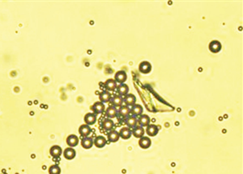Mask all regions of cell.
<instances>
[{
  "instance_id": "6da1fadb",
  "label": "cell",
  "mask_w": 243,
  "mask_h": 174,
  "mask_svg": "<svg viewBox=\"0 0 243 174\" xmlns=\"http://www.w3.org/2000/svg\"><path fill=\"white\" fill-rule=\"evenodd\" d=\"M84 120H85V124L87 125H94L97 122V115H95L94 113H87L85 115Z\"/></svg>"
},
{
  "instance_id": "7a4b0ae2",
  "label": "cell",
  "mask_w": 243,
  "mask_h": 174,
  "mask_svg": "<svg viewBox=\"0 0 243 174\" xmlns=\"http://www.w3.org/2000/svg\"><path fill=\"white\" fill-rule=\"evenodd\" d=\"M91 110L93 111L95 115H100L104 112L105 104L101 102H96L93 105L91 106Z\"/></svg>"
},
{
  "instance_id": "3957f363",
  "label": "cell",
  "mask_w": 243,
  "mask_h": 174,
  "mask_svg": "<svg viewBox=\"0 0 243 174\" xmlns=\"http://www.w3.org/2000/svg\"><path fill=\"white\" fill-rule=\"evenodd\" d=\"M128 115H130V108L127 106H122L118 110V115L117 117L125 119Z\"/></svg>"
},
{
  "instance_id": "277c9868",
  "label": "cell",
  "mask_w": 243,
  "mask_h": 174,
  "mask_svg": "<svg viewBox=\"0 0 243 174\" xmlns=\"http://www.w3.org/2000/svg\"><path fill=\"white\" fill-rule=\"evenodd\" d=\"M124 122L126 123V125L127 126V128H134L136 127L138 124V119L136 117H135L133 115H128L127 118L124 119Z\"/></svg>"
},
{
  "instance_id": "5b68a950",
  "label": "cell",
  "mask_w": 243,
  "mask_h": 174,
  "mask_svg": "<svg viewBox=\"0 0 243 174\" xmlns=\"http://www.w3.org/2000/svg\"><path fill=\"white\" fill-rule=\"evenodd\" d=\"M110 103L112 106L114 107H121L123 104V98L118 94H114L111 98H110Z\"/></svg>"
},
{
  "instance_id": "8992f818",
  "label": "cell",
  "mask_w": 243,
  "mask_h": 174,
  "mask_svg": "<svg viewBox=\"0 0 243 174\" xmlns=\"http://www.w3.org/2000/svg\"><path fill=\"white\" fill-rule=\"evenodd\" d=\"M114 78H115L114 80L116 81V82H118L120 84L124 83L127 79V73L123 71V70H120V71L117 72L115 74V76H114Z\"/></svg>"
},
{
  "instance_id": "52a82bcc",
  "label": "cell",
  "mask_w": 243,
  "mask_h": 174,
  "mask_svg": "<svg viewBox=\"0 0 243 174\" xmlns=\"http://www.w3.org/2000/svg\"><path fill=\"white\" fill-rule=\"evenodd\" d=\"M151 144V139L148 136H143V137L139 138V147L143 148V149H147L148 148Z\"/></svg>"
},
{
  "instance_id": "ba28073f",
  "label": "cell",
  "mask_w": 243,
  "mask_h": 174,
  "mask_svg": "<svg viewBox=\"0 0 243 174\" xmlns=\"http://www.w3.org/2000/svg\"><path fill=\"white\" fill-rule=\"evenodd\" d=\"M123 103L126 104L125 106H132L136 103V98L132 93H127V95H125L124 98H123Z\"/></svg>"
},
{
  "instance_id": "9c48e42d",
  "label": "cell",
  "mask_w": 243,
  "mask_h": 174,
  "mask_svg": "<svg viewBox=\"0 0 243 174\" xmlns=\"http://www.w3.org/2000/svg\"><path fill=\"white\" fill-rule=\"evenodd\" d=\"M91 131H92V129L90 128V126L87 124H83L79 128V135L83 137H88L91 134Z\"/></svg>"
},
{
  "instance_id": "30bf717a",
  "label": "cell",
  "mask_w": 243,
  "mask_h": 174,
  "mask_svg": "<svg viewBox=\"0 0 243 174\" xmlns=\"http://www.w3.org/2000/svg\"><path fill=\"white\" fill-rule=\"evenodd\" d=\"M114 126V121L112 120L111 119H105L104 120L102 121V128L105 131H110L113 130Z\"/></svg>"
},
{
  "instance_id": "8fae6325",
  "label": "cell",
  "mask_w": 243,
  "mask_h": 174,
  "mask_svg": "<svg viewBox=\"0 0 243 174\" xmlns=\"http://www.w3.org/2000/svg\"><path fill=\"white\" fill-rule=\"evenodd\" d=\"M106 139L102 136V135H98L97 137L95 138V140H93V144L98 148H102V147H105L106 145Z\"/></svg>"
},
{
  "instance_id": "7c38bea8",
  "label": "cell",
  "mask_w": 243,
  "mask_h": 174,
  "mask_svg": "<svg viewBox=\"0 0 243 174\" xmlns=\"http://www.w3.org/2000/svg\"><path fill=\"white\" fill-rule=\"evenodd\" d=\"M105 88L107 91H114L117 89V82L114 79H108L104 84Z\"/></svg>"
},
{
  "instance_id": "4fadbf2b",
  "label": "cell",
  "mask_w": 243,
  "mask_h": 174,
  "mask_svg": "<svg viewBox=\"0 0 243 174\" xmlns=\"http://www.w3.org/2000/svg\"><path fill=\"white\" fill-rule=\"evenodd\" d=\"M143 110H143V106L141 105H139V104H135L130 109V113L133 116L136 117V116H139V115H142Z\"/></svg>"
},
{
  "instance_id": "5bb4252c",
  "label": "cell",
  "mask_w": 243,
  "mask_h": 174,
  "mask_svg": "<svg viewBox=\"0 0 243 174\" xmlns=\"http://www.w3.org/2000/svg\"><path fill=\"white\" fill-rule=\"evenodd\" d=\"M117 92L118 93V95H120L121 97L127 95L129 92V86L125 83L120 84L117 86Z\"/></svg>"
},
{
  "instance_id": "9a60e30c",
  "label": "cell",
  "mask_w": 243,
  "mask_h": 174,
  "mask_svg": "<svg viewBox=\"0 0 243 174\" xmlns=\"http://www.w3.org/2000/svg\"><path fill=\"white\" fill-rule=\"evenodd\" d=\"M67 144L71 147H74L79 144V138L75 135H70L67 138Z\"/></svg>"
},
{
  "instance_id": "2e32d148",
  "label": "cell",
  "mask_w": 243,
  "mask_h": 174,
  "mask_svg": "<svg viewBox=\"0 0 243 174\" xmlns=\"http://www.w3.org/2000/svg\"><path fill=\"white\" fill-rule=\"evenodd\" d=\"M75 156H76V152L73 147H67L63 152V157L67 160H73Z\"/></svg>"
},
{
  "instance_id": "e0dca14e",
  "label": "cell",
  "mask_w": 243,
  "mask_h": 174,
  "mask_svg": "<svg viewBox=\"0 0 243 174\" xmlns=\"http://www.w3.org/2000/svg\"><path fill=\"white\" fill-rule=\"evenodd\" d=\"M62 149L61 147H59L58 145H54L52 147H50V154L55 158H58V157L62 155Z\"/></svg>"
},
{
  "instance_id": "ac0fdd59",
  "label": "cell",
  "mask_w": 243,
  "mask_h": 174,
  "mask_svg": "<svg viewBox=\"0 0 243 174\" xmlns=\"http://www.w3.org/2000/svg\"><path fill=\"white\" fill-rule=\"evenodd\" d=\"M159 132V128L158 126L155 125V124H149L147 127L146 133L148 136H155L158 134Z\"/></svg>"
},
{
  "instance_id": "d6986e66",
  "label": "cell",
  "mask_w": 243,
  "mask_h": 174,
  "mask_svg": "<svg viewBox=\"0 0 243 174\" xmlns=\"http://www.w3.org/2000/svg\"><path fill=\"white\" fill-rule=\"evenodd\" d=\"M119 136L123 140H128L131 137V130L129 128H122L119 131Z\"/></svg>"
},
{
  "instance_id": "ffe728a7",
  "label": "cell",
  "mask_w": 243,
  "mask_h": 174,
  "mask_svg": "<svg viewBox=\"0 0 243 174\" xmlns=\"http://www.w3.org/2000/svg\"><path fill=\"white\" fill-rule=\"evenodd\" d=\"M209 50L211 52L216 53L221 51V42L217 41V40H212V41L209 44Z\"/></svg>"
},
{
  "instance_id": "44dd1931",
  "label": "cell",
  "mask_w": 243,
  "mask_h": 174,
  "mask_svg": "<svg viewBox=\"0 0 243 174\" xmlns=\"http://www.w3.org/2000/svg\"><path fill=\"white\" fill-rule=\"evenodd\" d=\"M151 65L148 62H141L139 65V70L142 74H148L151 71Z\"/></svg>"
},
{
  "instance_id": "7402d4cb",
  "label": "cell",
  "mask_w": 243,
  "mask_h": 174,
  "mask_svg": "<svg viewBox=\"0 0 243 174\" xmlns=\"http://www.w3.org/2000/svg\"><path fill=\"white\" fill-rule=\"evenodd\" d=\"M81 145L85 149H90L93 146V139L92 137H84L81 140Z\"/></svg>"
},
{
  "instance_id": "603a6c76",
  "label": "cell",
  "mask_w": 243,
  "mask_h": 174,
  "mask_svg": "<svg viewBox=\"0 0 243 174\" xmlns=\"http://www.w3.org/2000/svg\"><path fill=\"white\" fill-rule=\"evenodd\" d=\"M111 98V93L110 92L107 90H103L99 94V99L100 102L102 103H106L110 101Z\"/></svg>"
},
{
  "instance_id": "cb8c5ba5",
  "label": "cell",
  "mask_w": 243,
  "mask_h": 174,
  "mask_svg": "<svg viewBox=\"0 0 243 174\" xmlns=\"http://www.w3.org/2000/svg\"><path fill=\"white\" fill-rule=\"evenodd\" d=\"M138 123L140 127L144 128V127H148L150 123V118L148 115H139V118L138 119Z\"/></svg>"
},
{
  "instance_id": "d4e9b609",
  "label": "cell",
  "mask_w": 243,
  "mask_h": 174,
  "mask_svg": "<svg viewBox=\"0 0 243 174\" xmlns=\"http://www.w3.org/2000/svg\"><path fill=\"white\" fill-rule=\"evenodd\" d=\"M118 115V110L116 107L110 106L105 110V116L108 119H114Z\"/></svg>"
},
{
  "instance_id": "484cf974",
  "label": "cell",
  "mask_w": 243,
  "mask_h": 174,
  "mask_svg": "<svg viewBox=\"0 0 243 174\" xmlns=\"http://www.w3.org/2000/svg\"><path fill=\"white\" fill-rule=\"evenodd\" d=\"M107 137H108V140H109V142L115 143L117 141H118L120 136H119V133L117 131L111 130L108 133Z\"/></svg>"
},
{
  "instance_id": "4316f807",
  "label": "cell",
  "mask_w": 243,
  "mask_h": 174,
  "mask_svg": "<svg viewBox=\"0 0 243 174\" xmlns=\"http://www.w3.org/2000/svg\"><path fill=\"white\" fill-rule=\"evenodd\" d=\"M131 132L132 135H134L135 138H141L144 136L145 131H144V128H142L140 126H136L135 128H133V130L131 131Z\"/></svg>"
},
{
  "instance_id": "83f0119b",
  "label": "cell",
  "mask_w": 243,
  "mask_h": 174,
  "mask_svg": "<svg viewBox=\"0 0 243 174\" xmlns=\"http://www.w3.org/2000/svg\"><path fill=\"white\" fill-rule=\"evenodd\" d=\"M49 173L50 174H60L61 173V169L57 164L51 165L49 169Z\"/></svg>"
}]
</instances>
